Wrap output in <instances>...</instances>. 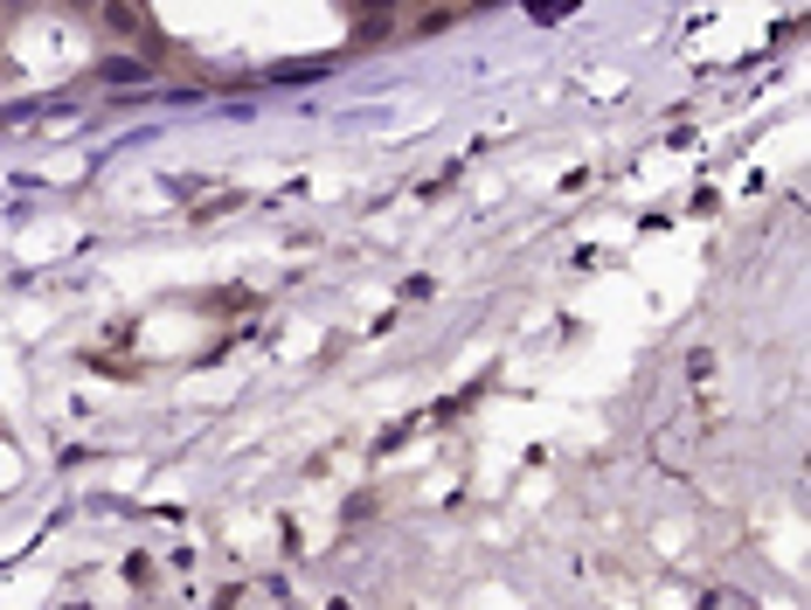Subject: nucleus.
Here are the masks:
<instances>
[{
    "label": "nucleus",
    "mask_w": 811,
    "mask_h": 610,
    "mask_svg": "<svg viewBox=\"0 0 811 610\" xmlns=\"http://www.w3.org/2000/svg\"><path fill=\"white\" fill-rule=\"evenodd\" d=\"M98 83H112V91H125V83H153V70L139 56H98Z\"/></svg>",
    "instance_id": "7ed1b4c3"
},
{
    "label": "nucleus",
    "mask_w": 811,
    "mask_h": 610,
    "mask_svg": "<svg viewBox=\"0 0 811 610\" xmlns=\"http://www.w3.org/2000/svg\"><path fill=\"white\" fill-rule=\"evenodd\" d=\"M0 8H29V0H0Z\"/></svg>",
    "instance_id": "423d86ee"
},
{
    "label": "nucleus",
    "mask_w": 811,
    "mask_h": 610,
    "mask_svg": "<svg viewBox=\"0 0 811 610\" xmlns=\"http://www.w3.org/2000/svg\"><path fill=\"white\" fill-rule=\"evenodd\" d=\"M403 35V0H361L354 8V49H382Z\"/></svg>",
    "instance_id": "f257e3e1"
},
{
    "label": "nucleus",
    "mask_w": 811,
    "mask_h": 610,
    "mask_svg": "<svg viewBox=\"0 0 811 610\" xmlns=\"http://www.w3.org/2000/svg\"><path fill=\"white\" fill-rule=\"evenodd\" d=\"M444 29H458V8H451V0H437V8H416V14L403 21V35H444Z\"/></svg>",
    "instance_id": "20e7f679"
},
{
    "label": "nucleus",
    "mask_w": 811,
    "mask_h": 610,
    "mask_svg": "<svg viewBox=\"0 0 811 610\" xmlns=\"http://www.w3.org/2000/svg\"><path fill=\"white\" fill-rule=\"evenodd\" d=\"M478 8H493V0H478Z\"/></svg>",
    "instance_id": "0eeeda50"
},
{
    "label": "nucleus",
    "mask_w": 811,
    "mask_h": 610,
    "mask_svg": "<svg viewBox=\"0 0 811 610\" xmlns=\"http://www.w3.org/2000/svg\"><path fill=\"white\" fill-rule=\"evenodd\" d=\"M91 14H98V29L112 42H139V29H146L139 0H91Z\"/></svg>",
    "instance_id": "f03ea898"
},
{
    "label": "nucleus",
    "mask_w": 811,
    "mask_h": 610,
    "mask_svg": "<svg viewBox=\"0 0 811 610\" xmlns=\"http://www.w3.org/2000/svg\"><path fill=\"white\" fill-rule=\"evenodd\" d=\"M334 70V56H313V63H278L271 70V83H313V77H326Z\"/></svg>",
    "instance_id": "39448f33"
}]
</instances>
